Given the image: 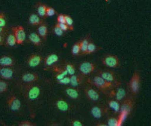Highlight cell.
<instances>
[{"label":"cell","mask_w":151,"mask_h":126,"mask_svg":"<svg viewBox=\"0 0 151 126\" xmlns=\"http://www.w3.org/2000/svg\"><path fill=\"white\" fill-rule=\"evenodd\" d=\"M14 81V86L21 95L29 112L34 119L43 107L52 90V82L45 78L33 83H24L18 79Z\"/></svg>","instance_id":"cell-1"},{"label":"cell","mask_w":151,"mask_h":126,"mask_svg":"<svg viewBox=\"0 0 151 126\" xmlns=\"http://www.w3.org/2000/svg\"><path fill=\"white\" fill-rule=\"evenodd\" d=\"M86 82L106 95H107V94L111 90L122 85V82H110L106 81L103 78L97 74L94 76L88 78Z\"/></svg>","instance_id":"cell-2"},{"label":"cell","mask_w":151,"mask_h":126,"mask_svg":"<svg viewBox=\"0 0 151 126\" xmlns=\"http://www.w3.org/2000/svg\"><path fill=\"white\" fill-rule=\"evenodd\" d=\"M141 85V77L139 72H134L132 74L129 83H128V89L129 94L135 97L140 92Z\"/></svg>","instance_id":"cell-3"},{"label":"cell","mask_w":151,"mask_h":126,"mask_svg":"<svg viewBox=\"0 0 151 126\" xmlns=\"http://www.w3.org/2000/svg\"><path fill=\"white\" fill-rule=\"evenodd\" d=\"M134 105H135V100H134V97L130 94L128 95L127 97L121 102L120 111L119 113H122L129 117L134 110Z\"/></svg>","instance_id":"cell-4"},{"label":"cell","mask_w":151,"mask_h":126,"mask_svg":"<svg viewBox=\"0 0 151 126\" xmlns=\"http://www.w3.org/2000/svg\"><path fill=\"white\" fill-rule=\"evenodd\" d=\"M52 104L56 110L60 112H70L73 110V106L67 100L61 97L54 99L52 101Z\"/></svg>","instance_id":"cell-5"},{"label":"cell","mask_w":151,"mask_h":126,"mask_svg":"<svg viewBox=\"0 0 151 126\" xmlns=\"http://www.w3.org/2000/svg\"><path fill=\"white\" fill-rule=\"evenodd\" d=\"M6 104L12 112H20L22 109V102L14 93L12 92L6 99Z\"/></svg>","instance_id":"cell-6"},{"label":"cell","mask_w":151,"mask_h":126,"mask_svg":"<svg viewBox=\"0 0 151 126\" xmlns=\"http://www.w3.org/2000/svg\"><path fill=\"white\" fill-rule=\"evenodd\" d=\"M19 71L15 67H0V79L11 81L17 79Z\"/></svg>","instance_id":"cell-7"},{"label":"cell","mask_w":151,"mask_h":126,"mask_svg":"<svg viewBox=\"0 0 151 126\" xmlns=\"http://www.w3.org/2000/svg\"><path fill=\"white\" fill-rule=\"evenodd\" d=\"M90 114L94 119H101L108 116L110 114V109L107 106L105 105L93 106L90 110Z\"/></svg>","instance_id":"cell-8"},{"label":"cell","mask_w":151,"mask_h":126,"mask_svg":"<svg viewBox=\"0 0 151 126\" xmlns=\"http://www.w3.org/2000/svg\"><path fill=\"white\" fill-rule=\"evenodd\" d=\"M101 62L105 67L109 68H119L121 67L120 60L119 59L115 54H106L104 57L102 58Z\"/></svg>","instance_id":"cell-9"},{"label":"cell","mask_w":151,"mask_h":126,"mask_svg":"<svg viewBox=\"0 0 151 126\" xmlns=\"http://www.w3.org/2000/svg\"><path fill=\"white\" fill-rule=\"evenodd\" d=\"M97 70V65L94 63L89 62V61H84L81 63L79 66V71L81 75L84 76L85 77L87 76L91 75Z\"/></svg>","instance_id":"cell-10"},{"label":"cell","mask_w":151,"mask_h":126,"mask_svg":"<svg viewBox=\"0 0 151 126\" xmlns=\"http://www.w3.org/2000/svg\"><path fill=\"white\" fill-rule=\"evenodd\" d=\"M19 80L24 83H33L42 79L41 76L35 72H24L17 77Z\"/></svg>","instance_id":"cell-11"},{"label":"cell","mask_w":151,"mask_h":126,"mask_svg":"<svg viewBox=\"0 0 151 126\" xmlns=\"http://www.w3.org/2000/svg\"><path fill=\"white\" fill-rule=\"evenodd\" d=\"M106 96H108L110 98H113L115 100H118L119 102H122L125 97L128 96L127 92L125 91V89L122 87L118 86L115 88L114 89L111 90Z\"/></svg>","instance_id":"cell-12"},{"label":"cell","mask_w":151,"mask_h":126,"mask_svg":"<svg viewBox=\"0 0 151 126\" xmlns=\"http://www.w3.org/2000/svg\"><path fill=\"white\" fill-rule=\"evenodd\" d=\"M83 92H84L86 98L88 100H90V101L98 102L100 100V98H101L100 93L98 92V90L90 85L85 87L83 88Z\"/></svg>","instance_id":"cell-13"},{"label":"cell","mask_w":151,"mask_h":126,"mask_svg":"<svg viewBox=\"0 0 151 126\" xmlns=\"http://www.w3.org/2000/svg\"><path fill=\"white\" fill-rule=\"evenodd\" d=\"M11 30L14 33L17 45H23L27 39V34L24 28L22 26H16L11 28Z\"/></svg>","instance_id":"cell-14"},{"label":"cell","mask_w":151,"mask_h":126,"mask_svg":"<svg viewBox=\"0 0 151 126\" xmlns=\"http://www.w3.org/2000/svg\"><path fill=\"white\" fill-rule=\"evenodd\" d=\"M97 75L100 76L101 78H103L106 81L110 82H121L118 79L116 73L111 70H101L99 69L96 70Z\"/></svg>","instance_id":"cell-15"},{"label":"cell","mask_w":151,"mask_h":126,"mask_svg":"<svg viewBox=\"0 0 151 126\" xmlns=\"http://www.w3.org/2000/svg\"><path fill=\"white\" fill-rule=\"evenodd\" d=\"M43 57L40 54L34 53L28 57L27 60V64L29 67L35 68L37 67L43 62Z\"/></svg>","instance_id":"cell-16"},{"label":"cell","mask_w":151,"mask_h":126,"mask_svg":"<svg viewBox=\"0 0 151 126\" xmlns=\"http://www.w3.org/2000/svg\"><path fill=\"white\" fill-rule=\"evenodd\" d=\"M60 61V57L56 53H51L43 59V64L45 67V69L52 67V66L55 65L57 63H58Z\"/></svg>","instance_id":"cell-17"},{"label":"cell","mask_w":151,"mask_h":126,"mask_svg":"<svg viewBox=\"0 0 151 126\" xmlns=\"http://www.w3.org/2000/svg\"><path fill=\"white\" fill-rule=\"evenodd\" d=\"M64 92L67 97L73 100H77L80 98V92H79V88H76V87H67L64 89Z\"/></svg>","instance_id":"cell-18"},{"label":"cell","mask_w":151,"mask_h":126,"mask_svg":"<svg viewBox=\"0 0 151 126\" xmlns=\"http://www.w3.org/2000/svg\"><path fill=\"white\" fill-rule=\"evenodd\" d=\"M16 60L14 57L8 54L0 57V67H15Z\"/></svg>","instance_id":"cell-19"},{"label":"cell","mask_w":151,"mask_h":126,"mask_svg":"<svg viewBox=\"0 0 151 126\" xmlns=\"http://www.w3.org/2000/svg\"><path fill=\"white\" fill-rule=\"evenodd\" d=\"M45 19L38 15L36 13H31L28 17V24L31 26H40L42 24H44Z\"/></svg>","instance_id":"cell-20"},{"label":"cell","mask_w":151,"mask_h":126,"mask_svg":"<svg viewBox=\"0 0 151 126\" xmlns=\"http://www.w3.org/2000/svg\"><path fill=\"white\" fill-rule=\"evenodd\" d=\"M70 85L72 87H76V88H77L79 85H82L85 81V76L81 75L80 73L79 74L76 73V74L72 75V76H70Z\"/></svg>","instance_id":"cell-21"},{"label":"cell","mask_w":151,"mask_h":126,"mask_svg":"<svg viewBox=\"0 0 151 126\" xmlns=\"http://www.w3.org/2000/svg\"><path fill=\"white\" fill-rule=\"evenodd\" d=\"M28 40L30 42V43L33 44L35 46H42L43 44V40L42 39L41 37H40V35L38 34L36 32H32L28 34Z\"/></svg>","instance_id":"cell-22"},{"label":"cell","mask_w":151,"mask_h":126,"mask_svg":"<svg viewBox=\"0 0 151 126\" xmlns=\"http://www.w3.org/2000/svg\"><path fill=\"white\" fill-rule=\"evenodd\" d=\"M106 106L109 107L110 110L113 111L115 113H119L120 111L121 107V102L115 100L113 98H110L106 101Z\"/></svg>","instance_id":"cell-23"},{"label":"cell","mask_w":151,"mask_h":126,"mask_svg":"<svg viewBox=\"0 0 151 126\" xmlns=\"http://www.w3.org/2000/svg\"><path fill=\"white\" fill-rule=\"evenodd\" d=\"M37 33L40 35V37H41L43 41H46L47 38H48V26H47L46 23L42 24L40 26H38L37 27Z\"/></svg>","instance_id":"cell-24"},{"label":"cell","mask_w":151,"mask_h":126,"mask_svg":"<svg viewBox=\"0 0 151 126\" xmlns=\"http://www.w3.org/2000/svg\"><path fill=\"white\" fill-rule=\"evenodd\" d=\"M17 45V40H16L15 37H14V33L11 30V32H9L7 36L5 37V46L6 47H14Z\"/></svg>","instance_id":"cell-25"},{"label":"cell","mask_w":151,"mask_h":126,"mask_svg":"<svg viewBox=\"0 0 151 126\" xmlns=\"http://www.w3.org/2000/svg\"><path fill=\"white\" fill-rule=\"evenodd\" d=\"M48 5H46L45 4H43L42 2H39L36 3V14L40 16V17L43 18V19H46L45 17V14H46V9Z\"/></svg>","instance_id":"cell-26"},{"label":"cell","mask_w":151,"mask_h":126,"mask_svg":"<svg viewBox=\"0 0 151 126\" xmlns=\"http://www.w3.org/2000/svg\"><path fill=\"white\" fill-rule=\"evenodd\" d=\"M90 39H90V34L88 33L83 39L80 40V55H86L88 44V42H89Z\"/></svg>","instance_id":"cell-27"},{"label":"cell","mask_w":151,"mask_h":126,"mask_svg":"<svg viewBox=\"0 0 151 126\" xmlns=\"http://www.w3.org/2000/svg\"><path fill=\"white\" fill-rule=\"evenodd\" d=\"M62 67L67 71L68 76H72L76 73V67L73 64L70 62H64V64H62Z\"/></svg>","instance_id":"cell-28"},{"label":"cell","mask_w":151,"mask_h":126,"mask_svg":"<svg viewBox=\"0 0 151 126\" xmlns=\"http://www.w3.org/2000/svg\"><path fill=\"white\" fill-rule=\"evenodd\" d=\"M98 49H99V48L97 46L96 44L94 43L92 40L90 39L89 42H88V44L86 55H88V54H91L94 53V52H96Z\"/></svg>","instance_id":"cell-29"},{"label":"cell","mask_w":151,"mask_h":126,"mask_svg":"<svg viewBox=\"0 0 151 126\" xmlns=\"http://www.w3.org/2000/svg\"><path fill=\"white\" fill-rule=\"evenodd\" d=\"M80 40L76 42L71 48V54L73 56H75V57L80 56Z\"/></svg>","instance_id":"cell-30"},{"label":"cell","mask_w":151,"mask_h":126,"mask_svg":"<svg viewBox=\"0 0 151 126\" xmlns=\"http://www.w3.org/2000/svg\"><path fill=\"white\" fill-rule=\"evenodd\" d=\"M9 81L0 79V94L6 93L9 89Z\"/></svg>","instance_id":"cell-31"},{"label":"cell","mask_w":151,"mask_h":126,"mask_svg":"<svg viewBox=\"0 0 151 126\" xmlns=\"http://www.w3.org/2000/svg\"><path fill=\"white\" fill-rule=\"evenodd\" d=\"M106 126H119L117 116H109L106 119Z\"/></svg>","instance_id":"cell-32"},{"label":"cell","mask_w":151,"mask_h":126,"mask_svg":"<svg viewBox=\"0 0 151 126\" xmlns=\"http://www.w3.org/2000/svg\"><path fill=\"white\" fill-rule=\"evenodd\" d=\"M65 24L68 26L69 29L70 31H73L74 30V22L72 17L70 15L65 14Z\"/></svg>","instance_id":"cell-33"},{"label":"cell","mask_w":151,"mask_h":126,"mask_svg":"<svg viewBox=\"0 0 151 126\" xmlns=\"http://www.w3.org/2000/svg\"><path fill=\"white\" fill-rule=\"evenodd\" d=\"M52 32H53V33L55 36H57V37H63L64 34V32L59 27V26L57 24L53 26V28H52Z\"/></svg>","instance_id":"cell-34"},{"label":"cell","mask_w":151,"mask_h":126,"mask_svg":"<svg viewBox=\"0 0 151 126\" xmlns=\"http://www.w3.org/2000/svg\"><path fill=\"white\" fill-rule=\"evenodd\" d=\"M0 26L1 27L7 28V21L6 16L4 12H0Z\"/></svg>","instance_id":"cell-35"},{"label":"cell","mask_w":151,"mask_h":126,"mask_svg":"<svg viewBox=\"0 0 151 126\" xmlns=\"http://www.w3.org/2000/svg\"><path fill=\"white\" fill-rule=\"evenodd\" d=\"M58 14L57 11L55 10L54 8L50 7V6H48L46 9V14H45V17H53L55 14Z\"/></svg>","instance_id":"cell-36"},{"label":"cell","mask_w":151,"mask_h":126,"mask_svg":"<svg viewBox=\"0 0 151 126\" xmlns=\"http://www.w3.org/2000/svg\"><path fill=\"white\" fill-rule=\"evenodd\" d=\"M57 82L60 84V85H70V76H66L64 78H62L61 79L57 81Z\"/></svg>","instance_id":"cell-37"},{"label":"cell","mask_w":151,"mask_h":126,"mask_svg":"<svg viewBox=\"0 0 151 126\" xmlns=\"http://www.w3.org/2000/svg\"><path fill=\"white\" fill-rule=\"evenodd\" d=\"M36 123L33 122L30 120H24V121H21V122H19L17 124L18 126H36Z\"/></svg>","instance_id":"cell-38"},{"label":"cell","mask_w":151,"mask_h":126,"mask_svg":"<svg viewBox=\"0 0 151 126\" xmlns=\"http://www.w3.org/2000/svg\"><path fill=\"white\" fill-rule=\"evenodd\" d=\"M70 125L71 126H83L84 124L82 122L81 120L79 119H71L70 121Z\"/></svg>","instance_id":"cell-39"},{"label":"cell","mask_w":151,"mask_h":126,"mask_svg":"<svg viewBox=\"0 0 151 126\" xmlns=\"http://www.w3.org/2000/svg\"><path fill=\"white\" fill-rule=\"evenodd\" d=\"M57 24L58 25L59 27L60 28V29L63 30V31L65 33V32H67L70 30V29H69L68 26H67V24H66L65 23H57Z\"/></svg>","instance_id":"cell-40"},{"label":"cell","mask_w":151,"mask_h":126,"mask_svg":"<svg viewBox=\"0 0 151 126\" xmlns=\"http://www.w3.org/2000/svg\"><path fill=\"white\" fill-rule=\"evenodd\" d=\"M57 23H65V14H59L57 17Z\"/></svg>","instance_id":"cell-41"},{"label":"cell","mask_w":151,"mask_h":126,"mask_svg":"<svg viewBox=\"0 0 151 126\" xmlns=\"http://www.w3.org/2000/svg\"><path fill=\"white\" fill-rule=\"evenodd\" d=\"M9 31H10V30H9L7 28L1 27V26H0V35H2L4 37H6Z\"/></svg>","instance_id":"cell-42"},{"label":"cell","mask_w":151,"mask_h":126,"mask_svg":"<svg viewBox=\"0 0 151 126\" xmlns=\"http://www.w3.org/2000/svg\"><path fill=\"white\" fill-rule=\"evenodd\" d=\"M5 37H4L2 35H0V46L5 45Z\"/></svg>","instance_id":"cell-43"},{"label":"cell","mask_w":151,"mask_h":126,"mask_svg":"<svg viewBox=\"0 0 151 126\" xmlns=\"http://www.w3.org/2000/svg\"><path fill=\"white\" fill-rule=\"evenodd\" d=\"M47 125H49V126H60L61 125L60 123H57V122H52V123H48Z\"/></svg>","instance_id":"cell-44"},{"label":"cell","mask_w":151,"mask_h":126,"mask_svg":"<svg viewBox=\"0 0 151 126\" xmlns=\"http://www.w3.org/2000/svg\"><path fill=\"white\" fill-rule=\"evenodd\" d=\"M95 125H97V126H106V123L103 122H101L95 123Z\"/></svg>","instance_id":"cell-45"}]
</instances>
